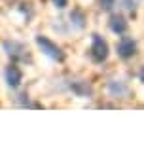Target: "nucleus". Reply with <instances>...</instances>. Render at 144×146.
Segmentation results:
<instances>
[{
	"label": "nucleus",
	"instance_id": "f257e3e1",
	"mask_svg": "<svg viewBox=\"0 0 144 146\" xmlns=\"http://www.w3.org/2000/svg\"><path fill=\"white\" fill-rule=\"evenodd\" d=\"M36 44H38V48L42 49V53H44V55H48L49 59L59 61V63L64 59L63 49L59 48L55 42H51L48 36H42V34H40V36H36Z\"/></svg>",
	"mask_w": 144,
	"mask_h": 146
},
{
	"label": "nucleus",
	"instance_id": "f03ea898",
	"mask_svg": "<svg viewBox=\"0 0 144 146\" xmlns=\"http://www.w3.org/2000/svg\"><path fill=\"white\" fill-rule=\"evenodd\" d=\"M108 42L101 34H93L91 36V59L95 61V63H102V61H106L108 57Z\"/></svg>",
	"mask_w": 144,
	"mask_h": 146
},
{
	"label": "nucleus",
	"instance_id": "7ed1b4c3",
	"mask_svg": "<svg viewBox=\"0 0 144 146\" xmlns=\"http://www.w3.org/2000/svg\"><path fill=\"white\" fill-rule=\"evenodd\" d=\"M137 53V42L131 36H121V40L117 42V55L123 59H131Z\"/></svg>",
	"mask_w": 144,
	"mask_h": 146
},
{
	"label": "nucleus",
	"instance_id": "20e7f679",
	"mask_svg": "<svg viewBox=\"0 0 144 146\" xmlns=\"http://www.w3.org/2000/svg\"><path fill=\"white\" fill-rule=\"evenodd\" d=\"M2 48H4V51L10 55L13 61H25L27 59V48L19 42H10V40H8V42L2 44Z\"/></svg>",
	"mask_w": 144,
	"mask_h": 146
},
{
	"label": "nucleus",
	"instance_id": "39448f33",
	"mask_svg": "<svg viewBox=\"0 0 144 146\" xmlns=\"http://www.w3.org/2000/svg\"><path fill=\"white\" fill-rule=\"evenodd\" d=\"M4 76H6V84L10 87H19V84L23 82V72L19 70V66H15V65L8 66Z\"/></svg>",
	"mask_w": 144,
	"mask_h": 146
},
{
	"label": "nucleus",
	"instance_id": "423d86ee",
	"mask_svg": "<svg viewBox=\"0 0 144 146\" xmlns=\"http://www.w3.org/2000/svg\"><path fill=\"white\" fill-rule=\"evenodd\" d=\"M108 27H110V31H112L114 34H123L125 31H127V21L123 19L121 15H112L110 17V21H108Z\"/></svg>",
	"mask_w": 144,
	"mask_h": 146
},
{
	"label": "nucleus",
	"instance_id": "0eeeda50",
	"mask_svg": "<svg viewBox=\"0 0 144 146\" xmlns=\"http://www.w3.org/2000/svg\"><path fill=\"white\" fill-rule=\"evenodd\" d=\"M70 89L78 95V97H91L93 95V89L87 82H72L70 84Z\"/></svg>",
	"mask_w": 144,
	"mask_h": 146
},
{
	"label": "nucleus",
	"instance_id": "6e6552de",
	"mask_svg": "<svg viewBox=\"0 0 144 146\" xmlns=\"http://www.w3.org/2000/svg\"><path fill=\"white\" fill-rule=\"evenodd\" d=\"M70 23H72L76 29H82L84 25H86V15H84V11L82 10H72V13H70Z\"/></svg>",
	"mask_w": 144,
	"mask_h": 146
},
{
	"label": "nucleus",
	"instance_id": "1a4fd4ad",
	"mask_svg": "<svg viewBox=\"0 0 144 146\" xmlns=\"http://www.w3.org/2000/svg\"><path fill=\"white\" fill-rule=\"evenodd\" d=\"M108 89H110V93H112L114 97H121V95H125V93H127V87L123 86L121 82H110Z\"/></svg>",
	"mask_w": 144,
	"mask_h": 146
},
{
	"label": "nucleus",
	"instance_id": "9d476101",
	"mask_svg": "<svg viewBox=\"0 0 144 146\" xmlns=\"http://www.w3.org/2000/svg\"><path fill=\"white\" fill-rule=\"evenodd\" d=\"M114 6H116V0H101V8L104 11H110Z\"/></svg>",
	"mask_w": 144,
	"mask_h": 146
},
{
	"label": "nucleus",
	"instance_id": "9b49d317",
	"mask_svg": "<svg viewBox=\"0 0 144 146\" xmlns=\"http://www.w3.org/2000/svg\"><path fill=\"white\" fill-rule=\"evenodd\" d=\"M55 4V8H59V10H63V8H66V4H68V0H51Z\"/></svg>",
	"mask_w": 144,
	"mask_h": 146
},
{
	"label": "nucleus",
	"instance_id": "f8f14e48",
	"mask_svg": "<svg viewBox=\"0 0 144 146\" xmlns=\"http://www.w3.org/2000/svg\"><path fill=\"white\" fill-rule=\"evenodd\" d=\"M123 4H125V8H127V10H131V11L135 10V2H133V0H123Z\"/></svg>",
	"mask_w": 144,
	"mask_h": 146
}]
</instances>
